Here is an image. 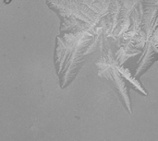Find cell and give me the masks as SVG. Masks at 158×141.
I'll return each mask as SVG.
<instances>
[{
    "instance_id": "1",
    "label": "cell",
    "mask_w": 158,
    "mask_h": 141,
    "mask_svg": "<svg viewBox=\"0 0 158 141\" xmlns=\"http://www.w3.org/2000/svg\"><path fill=\"white\" fill-rule=\"evenodd\" d=\"M112 0H46L60 18L59 32H91L101 37Z\"/></svg>"
},
{
    "instance_id": "2",
    "label": "cell",
    "mask_w": 158,
    "mask_h": 141,
    "mask_svg": "<svg viewBox=\"0 0 158 141\" xmlns=\"http://www.w3.org/2000/svg\"><path fill=\"white\" fill-rule=\"evenodd\" d=\"M100 44V37L91 32H60L56 37L54 54L56 72L61 89L69 87L82 67L86 56Z\"/></svg>"
},
{
    "instance_id": "3",
    "label": "cell",
    "mask_w": 158,
    "mask_h": 141,
    "mask_svg": "<svg viewBox=\"0 0 158 141\" xmlns=\"http://www.w3.org/2000/svg\"><path fill=\"white\" fill-rule=\"evenodd\" d=\"M100 49L102 54L95 63L98 76L112 83L127 112L132 114L130 89L135 90L143 96H147L148 93L138 78L133 76V72L117 62L114 52L109 45H100Z\"/></svg>"
},
{
    "instance_id": "4",
    "label": "cell",
    "mask_w": 158,
    "mask_h": 141,
    "mask_svg": "<svg viewBox=\"0 0 158 141\" xmlns=\"http://www.w3.org/2000/svg\"><path fill=\"white\" fill-rule=\"evenodd\" d=\"M149 1L156 6V8H157V14H158V0H149Z\"/></svg>"
},
{
    "instance_id": "5",
    "label": "cell",
    "mask_w": 158,
    "mask_h": 141,
    "mask_svg": "<svg viewBox=\"0 0 158 141\" xmlns=\"http://www.w3.org/2000/svg\"><path fill=\"white\" fill-rule=\"evenodd\" d=\"M4 1V3L6 4V5H8V4H10L11 3V1L12 0H3Z\"/></svg>"
}]
</instances>
